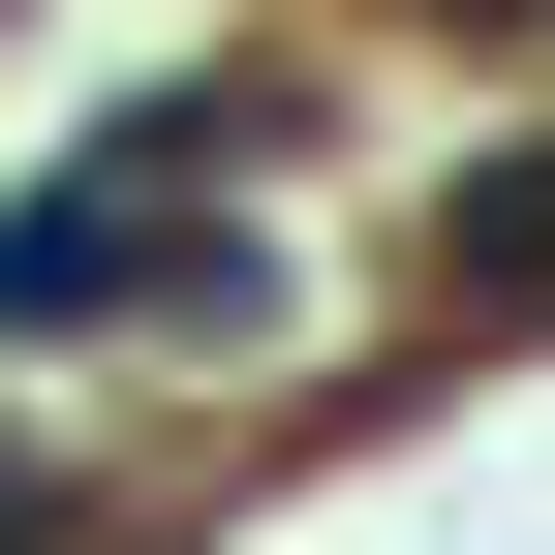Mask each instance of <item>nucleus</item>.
Wrapping results in <instances>:
<instances>
[{
    "mask_svg": "<svg viewBox=\"0 0 555 555\" xmlns=\"http://www.w3.org/2000/svg\"><path fill=\"white\" fill-rule=\"evenodd\" d=\"M0 555H62V494H31V463H0Z\"/></svg>",
    "mask_w": 555,
    "mask_h": 555,
    "instance_id": "obj_1",
    "label": "nucleus"
}]
</instances>
